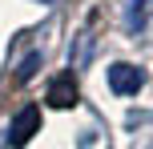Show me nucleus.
Returning <instances> with one entry per match:
<instances>
[{
	"label": "nucleus",
	"mask_w": 153,
	"mask_h": 149,
	"mask_svg": "<svg viewBox=\"0 0 153 149\" xmlns=\"http://www.w3.org/2000/svg\"><path fill=\"white\" fill-rule=\"evenodd\" d=\"M76 77L73 73H61V77H53L48 81V93H45V101L53 105V109H73L76 105Z\"/></svg>",
	"instance_id": "obj_3"
},
{
	"label": "nucleus",
	"mask_w": 153,
	"mask_h": 149,
	"mask_svg": "<svg viewBox=\"0 0 153 149\" xmlns=\"http://www.w3.org/2000/svg\"><path fill=\"white\" fill-rule=\"evenodd\" d=\"M141 85H145V73H141L137 64H125V61H117L113 69H109V89H113L117 97H129V93H137Z\"/></svg>",
	"instance_id": "obj_2"
},
{
	"label": "nucleus",
	"mask_w": 153,
	"mask_h": 149,
	"mask_svg": "<svg viewBox=\"0 0 153 149\" xmlns=\"http://www.w3.org/2000/svg\"><path fill=\"white\" fill-rule=\"evenodd\" d=\"M45 4H48V0H45Z\"/></svg>",
	"instance_id": "obj_5"
},
{
	"label": "nucleus",
	"mask_w": 153,
	"mask_h": 149,
	"mask_svg": "<svg viewBox=\"0 0 153 149\" xmlns=\"http://www.w3.org/2000/svg\"><path fill=\"white\" fill-rule=\"evenodd\" d=\"M36 64H40V53H32V56H28V61H24V64H20V81H28V77H32V73H36Z\"/></svg>",
	"instance_id": "obj_4"
},
{
	"label": "nucleus",
	"mask_w": 153,
	"mask_h": 149,
	"mask_svg": "<svg viewBox=\"0 0 153 149\" xmlns=\"http://www.w3.org/2000/svg\"><path fill=\"white\" fill-rule=\"evenodd\" d=\"M32 133H40V105H24V109H16L12 125H8V145H12V149L28 145Z\"/></svg>",
	"instance_id": "obj_1"
}]
</instances>
